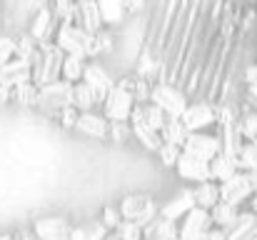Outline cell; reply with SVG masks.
<instances>
[{"label": "cell", "instance_id": "603a6c76", "mask_svg": "<svg viewBox=\"0 0 257 240\" xmlns=\"http://www.w3.org/2000/svg\"><path fill=\"white\" fill-rule=\"evenodd\" d=\"M192 195H195V205L210 213V210L220 203V183L210 180V183L195 185V188H192Z\"/></svg>", "mask_w": 257, "mask_h": 240}, {"label": "cell", "instance_id": "52a82bcc", "mask_svg": "<svg viewBox=\"0 0 257 240\" xmlns=\"http://www.w3.org/2000/svg\"><path fill=\"white\" fill-rule=\"evenodd\" d=\"M252 195H255V190H252L250 175H247V173H242V170H240V173H235L230 180L220 183V200H222V203H227V205H232V208L245 210V208L250 205Z\"/></svg>", "mask_w": 257, "mask_h": 240}, {"label": "cell", "instance_id": "d4e9b609", "mask_svg": "<svg viewBox=\"0 0 257 240\" xmlns=\"http://www.w3.org/2000/svg\"><path fill=\"white\" fill-rule=\"evenodd\" d=\"M110 235L107 228L97 220H83L78 225H73V233H70V240H105Z\"/></svg>", "mask_w": 257, "mask_h": 240}, {"label": "cell", "instance_id": "b9f144b4", "mask_svg": "<svg viewBox=\"0 0 257 240\" xmlns=\"http://www.w3.org/2000/svg\"><path fill=\"white\" fill-rule=\"evenodd\" d=\"M13 240H38L33 235V230H18V233H13Z\"/></svg>", "mask_w": 257, "mask_h": 240}, {"label": "cell", "instance_id": "6da1fadb", "mask_svg": "<svg viewBox=\"0 0 257 240\" xmlns=\"http://www.w3.org/2000/svg\"><path fill=\"white\" fill-rule=\"evenodd\" d=\"M58 50L63 55H78V58H100V50H97V38L95 35H87L83 28L78 25H60L58 33H55V40Z\"/></svg>", "mask_w": 257, "mask_h": 240}, {"label": "cell", "instance_id": "7dc6e473", "mask_svg": "<svg viewBox=\"0 0 257 240\" xmlns=\"http://www.w3.org/2000/svg\"><path fill=\"white\" fill-rule=\"evenodd\" d=\"M105 240H120V238H117V235H112V233H110V235H107V238H105Z\"/></svg>", "mask_w": 257, "mask_h": 240}, {"label": "cell", "instance_id": "d6a6232c", "mask_svg": "<svg viewBox=\"0 0 257 240\" xmlns=\"http://www.w3.org/2000/svg\"><path fill=\"white\" fill-rule=\"evenodd\" d=\"M35 53H38V43L28 35V33H20V35H15V58H20V60H33L35 58Z\"/></svg>", "mask_w": 257, "mask_h": 240}, {"label": "cell", "instance_id": "bcb514c9", "mask_svg": "<svg viewBox=\"0 0 257 240\" xmlns=\"http://www.w3.org/2000/svg\"><path fill=\"white\" fill-rule=\"evenodd\" d=\"M0 33H3V3H0Z\"/></svg>", "mask_w": 257, "mask_h": 240}, {"label": "cell", "instance_id": "4fadbf2b", "mask_svg": "<svg viewBox=\"0 0 257 240\" xmlns=\"http://www.w3.org/2000/svg\"><path fill=\"white\" fill-rule=\"evenodd\" d=\"M175 173L182 178V180H187V183H192V188L195 185H202V183H210L212 180V173H210V163H205V160H197V158H190V155H180L177 160V165H175Z\"/></svg>", "mask_w": 257, "mask_h": 240}, {"label": "cell", "instance_id": "8fae6325", "mask_svg": "<svg viewBox=\"0 0 257 240\" xmlns=\"http://www.w3.org/2000/svg\"><path fill=\"white\" fill-rule=\"evenodd\" d=\"M58 28H60V23L55 20L50 5L43 3L40 10L33 15V20H30V25H28V35H30L35 43H50V40H55Z\"/></svg>", "mask_w": 257, "mask_h": 240}, {"label": "cell", "instance_id": "5bb4252c", "mask_svg": "<svg viewBox=\"0 0 257 240\" xmlns=\"http://www.w3.org/2000/svg\"><path fill=\"white\" fill-rule=\"evenodd\" d=\"M25 83H33V65L28 60H20V58H13L10 63H5L0 68V85L8 88V90H15Z\"/></svg>", "mask_w": 257, "mask_h": 240}, {"label": "cell", "instance_id": "d590c367", "mask_svg": "<svg viewBox=\"0 0 257 240\" xmlns=\"http://www.w3.org/2000/svg\"><path fill=\"white\" fill-rule=\"evenodd\" d=\"M112 235H117L120 240H143V228L135 225V223H130V220H122Z\"/></svg>", "mask_w": 257, "mask_h": 240}, {"label": "cell", "instance_id": "cb8c5ba5", "mask_svg": "<svg viewBox=\"0 0 257 240\" xmlns=\"http://www.w3.org/2000/svg\"><path fill=\"white\" fill-rule=\"evenodd\" d=\"M240 208H232V205H227V203H217L212 210H210V215H212V225L217 228V230H230L235 223H237V218H240Z\"/></svg>", "mask_w": 257, "mask_h": 240}, {"label": "cell", "instance_id": "7402d4cb", "mask_svg": "<svg viewBox=\"0 0 257 240\" xmlns=\"http://www.w3.org/2000/svg\"><path fill=\"white\" fill-rule=\"evenodd\" d=\"M210 173H212V180H215V183L230 180L235 173H240V168H237V155H230V153L222 150L217 158L210 163Z\"/></svg>", "mask_w": 257, "mask_h": 240}, {"label": "cell", "instance_id": "74e56055", "mask_svg": "<svg viewBox=\"0 0 257 240\" xmlns=\"http://www.w3.org/2000/svg\"><path fill=\"white\" fill-rule=\"evenodd\" d=\"M95 38H97V50H100V55H110V53L115 50V33H112V30L102 28Z\"/></svg>", "mask_w": 257, "mask_h": 240}, {"label": "cell", "instance_id": "9c48e42d", "mask_svg": "<svg viewBox=\"0 0 257 240\" xmlns=\"http://www.w3.org/2000/svg\"><path fill=\"white\" fill-rule=\"evenodd\" d=\"M185 155L197 160H205V163H212L222 153V143H220V135L217 133H190L187 135V143L182 148Z\"/></svg>", "mask_w": 257, "mask_h": 240}, {"label": "cell", "instance_id": "e575fe53", "mask_svg": "<svg viewBox=\"0 0 257 240\" xmlns=\"http://www.w3.org/2000/svg\"><path fill=\"white\" fill-rule=\"evenodd\" d=\"M180 155H182V148L170 145V143H163V145H160V150H158V158H160V163H163L165 168H172V170H175V165H177Z\"/></svg>", "mask_w": 257, "mask_h": 240}, {"label": "cell", "instance_id": "7c38bea8", "mask_svg": "<svg viewBox=\"0 0 257 240\" xmlns=\"http://www.w3.org/2000/svg\"><path fill=\"white\" fill-rule=\"evenodd\" d=\"M197 205H195V195H192V188H182L177 190L172 198H168L163 205H160V215L168 218L172 223H180L187 213H192Z\"/></svg>", "mask_w": 257, "mask_h": 240}, {"label": "cell", "instance_id": "2e32d148", "mask_svg": "<svg viewBox=\"0 0 257 240\" xmlns=\"http://www.w3.org/2000/svg\"><path fill=\"white\" fill-rule=\"evenodd\" d=\"M75 130L83 133V135H87V138L102 140V138L110 135V120H107L102 113H97V110H92V113H80Z\"/></svg>", "mask_w": 257, "mask_h": 240}, {"label": "cell", "instance_id": "5b68a950", "mask_svg": "<svg viewBox=\"0 0 257 240\" xmlns=\"http://www.w3.org/2000/svg\"><path fill=\"white\" fill-rule=\"evenodd\" d=\"M135 105H138V103H135L133 93H130V90H125L122 85H117V83H115V88H112V90L105 95L100 113H102V115H105L110 123H130Z\"/></svg>", "mask_w": 257, "mask_h": 240}, {"label": "cell", "instance_id": "f35d334b", "mask_svg": "<svg viewBox=\"0 0 257 240\" xmlns=\"http://www.w3.org/2000/svg\"><path fill=\"white\" fill-rule=\"evenodd\" d=\"M15 58V38L0 33V68Z\"/></svg>", "mask_w": 257, "mask_h": 240}, {"label": "cell", "instance_id": "d6986e66", "mask_svg": "<svg viewBox=\"0 0 257 240\" xmlns=\"http://www.w3.org/2000/svg\"><path fill=\"white\" fill-rule=\"evenodd\" d=\"M75 25L83 28L87 35H97L105 28L102 18H100L97 3H78V20H75Z\"/></svg>", "mask_w": 257, "mask_h": 240}, {"label": "cell", "instance_id": "e0dca14e", "mask_svg": "<svg viewBox=\"0 0 257 240\" xmlns=\"http://www.w3.org/2000/svg\"><path fill=\"white\" fill-rule=\"evenodd\" d=\"M97 8H100L102 25H105L107 30H112V28H117V25H125V23L130 20V13H127L125 0H122V3H120V0H100Z\"/></svg>", "mask_w": 257, "mask_h": 240}, {"label": "cell", "instance_id": "60d3db41", "mask_svg": "<svg viewBox=\"0 0 257 240\" xmlns=\"http://www.w3.org/2000/svg\"><path fill=\"white\" fill-rule=\"evenodd\" d=\"M8 103H13V90H8V88L0 85V108L8 105Z\"/></svg>", "mask_w": 257, "mask_h": 240}, {"label": "cell", "instance_id": "7bdbcfd3", "mask_svg": "<svg viewBox=\"0 0 257 240\" xmlns=\"http://www.w3.org/2000/svg\"><path fill=\"white\" fill-rule=\"evenodd\" d=\"M247 210H250V213H252V215H255V218H257V193H255V195H252V200H250V205H247Z\"/></svg>", "mask_w": 257, "mask_h": 240}, {"label": "cell", "instance_id": "44dd1931", "mask_svg": "<svg viewBox=\"0 0 257 240\" xmlns=\"http://www.w3.org/2000/svg\"><path fill=\"white\" fill-rule=\"evenodd\" d=\"M143 240H180V228H177V223H172L168 218L158 215V218L143 230Z\"/></svg>", "mask_w": 257, "mask_h": 240}, {"label": "cell", "instance_id": "ac0fdd59", "mask_svg": "<svg viewBox=\"0 0 257 240\" xmlns=\"http://www.w3.org/2000/svg\"><path fill=\"white\" fill-rule=\"evenodd\" d=\"M130 123H143V125H148V128H153V130H158V133H163V128H165V123H168V115H165L158 105L148 103V105H135Z\"/></svg>", "mask_w": 257, "mask_h": 240}, {"label": "cell", "instance_id": "f1b7e54d", "mask_svg": "<svg viewBox=\"0 0 257 240\" xmlns=\"http://www.w3.org/2000/svg\"><path fill=\"white\" fill-rule=\"evenodd\" d=\"M13 103L20 108H38L40 105V88L35 83H25L13 90Z\"/></svg>", "mask_w": 257, "mask_h": 240}, {"label": "cell", "instance_id": "9a60e30c", "mask_svg": "<svg viewBox=\"0 0 257 240\" xmlns=\"http://www.w3.org/2000/svg\"><path fill=\"white\" fill-rule=\"evenodd\" d=\"M83 83L90 85L100 98H105L112 88H115V83L117 78H112L110 75V70L102 65V63H97V60H87V68H85V75H83Z\"/></svg>", "mask_w": 257, "mask_h": 240}, {"label": "cell", "instance_id": "ee69618b", "mask_svg": "<svg viewBox=\"0 0 257 240\" xmlns=\"http://www.w3.org/2000/svg\"><path fill=\"white\" fill-rule=\"evenodd\" d=\"M250 175V183H252V190L257 193V170H252V173H247Z\"/></svg>", "mask_w": 257, "mask_h": 240}, {"label": "cell", "instance_id": "277c9868", "mask_svg": "<svg viewBox=\"0 0 257 240\" xmlns=\"http://www.w3.org/2000/svg\"><path fill=\"white\" fill-rule=\"evenodd\" d=\"M150 103L158 105L168 118H182V113L190 105V95L175 83H155L150 93Z\"/></svg>", "mask_w": 257, "mask_h": 240}, {"label": "cell", "instance_id": "83f0119b", "mask_svg": "<svg viewBox=\"0 0 257 240\" xmlns=\"http://www.w3.org/2000/svg\"><path fill=\"white\" fill-rule=\"evenodd\" d=\"M163 143H170V145H177V148H185V143H187V128L182 125V120L180 118H168V123H165V128H163Z\"/></svg>", "mask_w": 257, "mask_h": 240}, {"label": "cell", "instance_id": "f6af8a7d", "mask_svg": "<svg viewBox=\"0 0 257 240\" xmlns=\"http://www.w3.org/2000/svg\"><path fill=\"white\" fill-rule=\"evenodd\" d=\"M0 240H13V233H3V235H0Z\"/></svg>", "mask_w": 257, "mask_h": 240}, {"label": "cell", "instance_id": "30bf717a", "mask_svg": "<svg viewBox=\"0 0 257 240\" xmlns=\"http://www.w3.org/2000/svg\"><path fill=\"white\" fill-rule=\"evenodd\" d=\"M30 230L38 240H70L73 223L65 215H43L33 223Z\"/></svg>", "mask_w": 257, "mask_h": 240}, {"label": "cell", "instance_id": "1f68e13d", "mask_svg": "<svg viewBox=\"0 0 257 240\" xmlns=\"http://www.w3.org/2000/svg\"><path fill=\"white\" fill-rule=\"evenodd\" d=\"M237 168L242 173H252L257 170V143H242L237 150Z\"/></svg>", "mask_w": 257, "mask_h": 240}, {"label": "cell", "instance_id": "7a4b0ae2", "mask_svg": "<svg viewBox=\"0 0 257 240\" xmlns=\"http://www.w3.org/2000/svg\"><path fill=\"white\" fill-rule=\"evenodd\" d=\"M63 58L65 55L58 50V45L53 40L50 43H38V53L30 60V65H33V83L38 88H43V85H50V83L63 78Z\"/></svg>", "mask_w": 257, "mask_h": 240}, {"label": "cell", "instance_id": "4316f807", "mask_svg": "<svg viewBox=\"0 0 257 240\" xmlns=\"http://www.w3.org/2000/svg\"><path fill=\"white\" fill-rule=\"evenodd\" d=\"M133 125V140H138L145 150H150V153H158L160 150V145H163V135L158 133V130H153V128H148V125H143V123H130Z\"/></svg>", "mask_w": 257, "mask_h": 240}, {"label": "cell", "instance_id": "4dcf8cb0", "mask_svg": "<svg viewBox=\"0 0 257 240\" xmlns=\"http://www.w3.org/2000/svg\"><path fill=\"white\" fill-rule=\"evenodd\" d=\"M50 10H53V15L60 25H75V20H78V3L58 0V3L50 5Z\"/></svg>", "mask_w": 257, "mask_h": 240}, {"label": "cell", "instance_id": "836d02e7", "mask_svg": "<svg viewBox=\"0 0 257 240\" xmlns=\"http://www.w3.org/2000/svg\"><path fill=\"white\" fill-rule=\"evenodd\" d=\"M100 223L107 228V233H115L117 225L122 223V213H120V208H117V205H105V208L100 210Z\"/></svg>", "mask_w": 257, "mask_h": 240}, {"label": "cell", "instance_id": "ab89813d", "mask_svg": "<svg viewBox=\"0 0 257 240\" xmlns=\"http://www.w3.org/2000/svg\"><path fill=\"white\" fill-rule=\"evenodd\" d=\"M55 118H58V123H60V125H63L65 130H75L80 113H78V110H75V108L70 105V108H63V110H60V113H58Z\"/></svg>", "mask_w": 257, "mask_h": 240}, {"label": "cell", "instance_id": "484cf974", "mask_svg": "<svg viewBox=\"0 0 257 240\" xmlns=\"http://www.w3.org/2000/svg\"><path fill=\"white\" fill-rule=\"evenodd\" d=\"M257 233V218L245 208L237 218V223L227 230V240H247Z\"/></svg>", "mask_w": 257, "mask_h": 240}, {"label": "cell", "instance_id": "8992f818", "mask_svg": "<svg viewBox=\"0 0 257 240\" xmlns=\"http://www.w3.org/2000/svg\"><path fill=\"white\" fill-rule=\"evenodd\" d=\"M180 120L187 128V133H207L210 128L217 125V105L210 100H202V98L190 100V105Z\"/></svg>", "mask_w": 257, "mask_h": 240}, {"label": "cell", "instance_id": "681fc988", "mask_svg": "<svg viewBox=\"0 0 257 240\" xmlns=\"http://www.w3.org/2000/svg\"><path fill=\"white\" fill-rule=\"evenodd\" d=\"M255 63H257V48H255Z\"/></svg>", "mask_w": 257, "mask_h": 240}, {"label": "cell", "instance_id": "8d00e7d4", "mask_svg": "<svg viewBox=\"0 0 257 240\" xmlns=\"http://www.w3.org/2000/svg\"><path fill=\"white\" fill-rule=\"evenodd\" d=\"M110 140L115 143H125V140H133V125L130 123H110Z\"/></svg>", "mask_w": 257, "mask_h": 240}, {"label": "cell", "instance_id": "ba28073f", "mask_svg": "<svg viewBox=\"0 0 257 240\" xmlns=\"http://www.w3.org/2000/svg\"><path fill=\"white\" fill-rule=\"evenodd\" d=\"M73 83L68 80H55L50 85H43L40 88V110L50 113V115H58L63 108H70L73 105Z\"/></svg>", "mask_w": 257, "mask_h": 240}, {"label": "cell", "instance_id": "3957f363", "mask_svg": "<svg viewBox=\"0 0 257 240\" xmlns=\"http://www.w3.org/2000/svg\"><path fill=\"white\" fill-rule=\"evenodd\" d=\"M120 213H122V220H130L135 225H140L143 230L160 215V205L153 195L148 193H130L120 200Z\"/></svg>", "mask_w": 257, "mask_h": 240}, {"label": "cell", "instance_id": "f546056e", "mask_svg": "<svg viewBox=\"0 0 257 240\" xmlns=\"http://www.w3.org/2000/svg\"><path fill=\"white\" fill-rule=\"evenodd\" d=\"M85 68H87L85 58H78V55H65V58H63V80H68V83H73V85L83 83Z\"/></svg>", "mask_w": 257, "mask_h": 240}, {"label": "cell", "instance_id": "ffe728a7", "mask_svg": "<svg viewBox=\"0 0 257 240\" xmlns=\"http://www.w3.org/2000/svg\"><path fill=\"white\" fill-rule=\"evenodd\" d=\"M102 100H105V98H100L85 83H78V85L73 88V108H75L78 113H92L95 108H102Z\"/></svg>", "mask_w": 257, "mask_h": 240}, {"label": "cell", "instance_id": "c3c4849f", "mask_svg": "<svg viewBox=\"0 0 257 240\" xmlns=\"http://www.w3.org/2000/svg\"><path fill=\"white\" fill-rule=\"evenodd\" d=\"M247 240H257V233H255V235H252V238H247Z\"/></svg>", "mask_w": 257, "mask_h": 240}]
</instances>
